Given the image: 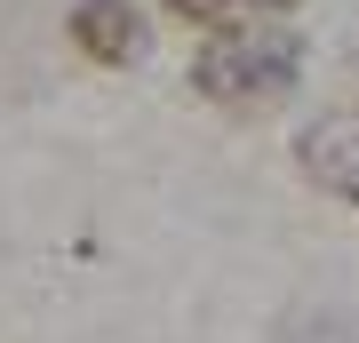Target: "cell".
I'll return each mask as SVG.
<instances>
[{
  "label": "cell",
  "instance_id": "7a4b0ae2",
  "mask_svg": "<svg viewBox=\"0 0 359 343\" xmlns=\"http://www.w3.org/2000/svg\"><path fill=\"white\" fill-rule=\"evenodd\" d=\"M72 40L96 64H112V72L152 56V25L136 16V0H72Z\"/></svg>",
  "mask_w": 359,
  "mask_h": 343
},
{
  "label": "cell",
  "instance_id": "6da1fadb",
  "mask_svg": "<svg viewBox=\"0 0 359 343\" xmlns=\"http://www.w3.org/2000/svg\"><path fill=\"white\" fill-rule=\"evenodd\" d=\"M304 56H295V32L287 25H224L208 48L192 56V88L216 96V104H264V96H287Z\"/></svg>",
  "mask_w": 359,
  "mask_h": 343
},
{
  "label": "cell",
  "instance_id": "277c9868",
  "mask_svg": "<svg viewBox=\"0 0 359 343\" xmlns=\"http://www.w3.org/2000/svg\"><path fill=\"white\" fill-rule=\"evenodd\" d=\"M168 16H184V25H208V32H224V25H248L256 16V0H160Z\"/></svg>",
  "mask_w": 359,
  "mask_h": 343
},
{
  "label": "cell",
  "instance_id": "3957f363",
  "mask_svg": "<svg viewBox=\"0 0 359 343\" xmlns=\"http://www.w3.org/2000/svg\"><path fill=\"white\" fill-rule=\"evenodd\" d=\"M295 160H304V176L320 184V191H335V200L359 208V112L311 120L304 136H295Z\"/></svg>",
  "mask_w": 359,
  "mask_h": 343
},
{
  "label": "cell",
  "instance_id": "5b68a950",
  "mask_svg": "<svg viewBox=\"0 0 359 343\" xmlns=\"http://www.w3.org/2000/svg\"><path fill=\"white\" fill-rule=\"evenodd\" d=\"M256 8H264V16H287V8H304V0H256Z\"/></svg>",
  "mask_w": 359,
  "mask_h": 343
}]
</instances>
